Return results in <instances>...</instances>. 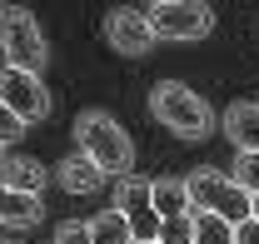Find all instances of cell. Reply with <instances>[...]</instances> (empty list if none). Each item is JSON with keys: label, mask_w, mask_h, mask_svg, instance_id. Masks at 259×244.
<instances>
[{"label": "cell", "mask_w": 259, "mask_h": 244, "mask_svg": "<svg viewBox=\"0 0 259 244\" xmlns=\"http://www.w3.org/2000/svg\"><path fill=\"white\" fill-rule=\"evenodd\" d=\"M75 150L90 154L105 175H135V145H130L125 125L110 110H80L75 115Z\"/></svg>", "instance_id": "6da1fadb"}, {"label": "cell", "mask_w": 259, "mask_h": 244, "mask_svg": "<svg viewBox=\"0 0 259 244\" xmlns=\"http://www.w3.org/2000/svg\"><path fill=\"white\" fill-rule=\"evenodd\" d=\"M150 115H155V125H164L175 140H190V145L214 130V110H209L190 85H180V80H160V85L150 90Z\"/></svg>", "instance_id": "7a4b0ae2"}, {"label": "cell", "mask_w": 259, "mask_h": 244, "mask_svg": "<svg viewBox=\"0 0 259 244\" xmlns=\"http://www.w3.org/2000/svg\"><path fill=\"white\" fill-rule=\"evenodd\" d=\"M185 180H190L194 214H220V219H229V224L254 219V194L239 189L229 175H220V170H194V175H185Z\"/></svg>", "instance_id": "3957f363"}, {"label": "cell", "mask_w": 259, "mask_h": 244, "mask_svg": "<svg viewBox=\"0 0 259 244\" xmlns=\"http://www.w3.org/2000/svg\"><path fill=\"white\" fill-rule=\"evenodd\" d=\"M0 45H5V65H15V70L40 75L50 65V45H45V35H40V25H35V15L25 5H5V15H0Z\"/></svg>", "instance_id": "277c9868"}, {"label": "cell", "mask_w": 259, "mask_h": 244, "mask_svg": "<svg viewBox=\"0 0 259 244\" xmlns=\"http://www.w3.org/2000/svg\"><path fill=\"white\" fill-rule=\"evenodd\" d=\"M150 25L169 45H194V40H204L214 30V5L209 0H169V5L150 10Z\"/></svg>", "instance_id": "5b68a950"}, {"label": "cell", "mask_w": 259, "mask_h": 244, "mask_svg": "<svg viewBox=\"0 0 259 244\" xmlns=\"http://www.w3.org/2000/svg\"><path fill=\"white\" fill-rule=\"evenodd\" d=\"M115 205L130 214V224H135V234L140 239H160V210H155V180H145V175H120L115 184Z\"/></svg>", "instance_id": "8992f818"}, {"label": "cell", "mask_w": 259, "mask_h": 244, "mask_svg": "<svg viewBox=\"0 0 259 244\" xmlns=\"http://www.w3.org/2000/svg\"><path fill=\"white\" fill-rule=\"evenodd\" d=\"M0 100H5V110H15L20 120H45L50 115V90H45V80L30 75V70H15V65H5V75H0Z\"/></svg>", "instance_id": "52a82bcc"}, {"label": "cell", "mask_w": 259, "mask_h": 244, "mask_svg": "<svg viewBox=\"0 0 259 244\" xmlns=\"http://www.w3.org/2000/svg\"><path fill=\"white\" fill-rule=\"evenodd\" d=\"M105 40H110L120 55H130V60H140V55H150V50L160 45L150 15H140V10H130V5H120V10L105 15Z\"/></svg>", "instance_id": "ba28073f"}, {"label": "cell", "mask_w": 259, "mask_h": 244, "mask_svg": "<svg viewBox=\"0 0 259 244\" xmlns=\"http://www.w3.org/2000/svg\"><path fill=\"white\" fill-rule=\"evenodd\" d=\"M220 130H225V140L234 145V154L259 150V100H234L225 115H220Z\"/></svg>", "instance_id": "9c48e42d"}, {"label": "cell", "mask_w": 259, "mask_h": 244, "mask_svg": "<svg viewBox=\"0 0 259 244\" xmlns=\"http://www.w3.org/2000/svg\"><path fill=\"white\" fill-rule=\"evenodd\" d=\"M105 180H110V175L100 170L90 154H80V150H75V154H65L60 165H55V184H60L65 194H95Z\"/></svg>", "instance_id": "30bf717a"}, {"label": "cell", "mask_w": 259, "mask_h": 244, "mask_svg": "<svg viewBox=\"0 0 259 244\" xmlns=\"http://www.w3.org/2000/svg\"><path fill=\"white\" fill-rule=\"evenodd\" d=\"M0 184L15 189V194H40V189H45V165H40L35 154L5 150V159H0Z\"/></svg>", "instance_id": "8fae6325"}, {"label": "cell", "mask_w": 259, "mask_h": 244, "mask_svg": "<svg viewBox=\"0 0 259 244\" xmlns=\"http://www.w3.org/2000/svg\"><path fill=\"white\" fill-rule=\"evenodd\" d=\"M0 219H5V239L20 234V229H35V224L45 219L40 194H15V189H5V199H0Z\"/></svg>", "instance_id": "7c38bea8"}, {"label": "cell", "mask_w": 259, "mask_h": 244, "mask_svg": "<svg viewBox=\"0 0 259 244\" xmlns=\"http://www.w3.org/2000/svg\"><path fill=\"white\" fill-rule=\"evenodd\" d=\"M155 210H160V219H180V214H194L190 180H185V175H160V180H155Z\"/></svg>", "instance_id": "4fadbf2b"}, {"label": "cell", "mask_w": 259, "mask_h": 244, "mask_svg": "<svg viewBox=\"0 0 259 244\" xmlns=\"http://www.w3.org/2000/svg\"><path fill=\"white\" fill-rule=\"evenodd\" d=\"M90 239L95 244H135L140 234H135L130 214L120 210V205H110V210H100L95 219H90Z\"/></svg>", "instance_id": "5bb4252c"}, {"label": "cell", "mask_w": 259, "mask_h": 244, "mask_svg": "<svg viewBox=\"0 0 259 244\" xmlns=\"http://www.w3.org/2000/svg\"><path fill=\"white\" fill-rule=\"evenodd\" d=\"M194 244H234V224L220 214H194Z\"/></svg>", "instance_id": "9a60e30c"}, {"label": "cell", "mask_w": 259, "mask_h": 244, "mask_svg": "<svg viewBox=\"0 0 259 244\" xmlns=\"http://www.w3.org/2000/svg\"><path fill=\"white\" fill-rule=\"evenodd\" d=\"M229 180L239 184V189H249V194H259V150L234 154V165H229Z\"/></svg>", "instance_id": "2e32d148"}, {"label": "cell", "mask_w": 259, "mask_h": 244, "mask_svg": "<svg viewBox=\"0 0 259 244\" xmlns=\"http://www.w3.org/2000/svg\"><path fill=\"white\" fill-rule=\"evenodd\" d=\"M160 244H194V214L164 219V224H160Z\"/></svg>", "instance_id": "e0dca14e"}, {"label": "cell", "mask_w": 259, "mask_h": 244, "mask_svg": "<svg viewBox=\"0 0 259 244\" xmlns=\"http://www.w3.org/2000/svg\"><path fill=\"white\" fill-rule=\"evenodd\" d=\"M25 130H30V120H20L15 110H0V140H5V150H10V145H20V140H25Z\"/></svg>", "instance_id": "ac0fdd59"}, {"label": "cell", "mask_w": 259, "mask_h": 244, "mask_svg": "<svg viewBox=\"0 0 259 244\" xmlns=\"http://www.w3.org/2000/svg\"><path fill=\"white\" fill-rule=\"evenodd\" d=\"M55 244H95V239H90V224L85 219H65L55 229Z\"/></svg>", "instance_id": "d6986e66"}, {"label": "cell", "mask_w": 259, "mask_h": 244, "mask_svg": "<svg viewBox=\"0 0 259 244\" xmlns=\"http://www.w3.org/2000/svg\"><path fill=\"white\" fill-rule=\"evenodd\" d=\"M234 244H259V219H244V224H234Z\"/></svg>", "instance_id": "ffe728a7"}, {"label": "cell", "mask_w": 259, "mask_h": 244, "mask_svg": "<svg viewBox=\"0 0 259 244\" xmlns=\"http://www.w3.org/2000/svg\"><path fill=\"white\" fill-rule=\"evenodd\" d=\"M135 244H160V239H135Z\"/></svg>", "instance_id": "44dd1931"}, {"label": "cell", "mask_w": 259, "mask_h": 244, "mask_svg": "<svg viewBox=\"0 0 259 244\" xmlns=\"http://www.w3.org/2000/svg\"><path fill=\"white\" fill-rule=\"evenodd\" d=\"M254 219H259V194H254Z\"/></svg>", "instance_id": "7402d4cb"}, {"label": "cell", "mask_w": 259, "mask_h": 244, "mask_svg": "<svg viewBox=\"0 0 259 244\" xmlns=\"http://www.w3.org/2000/svg\"><path fill=\"white\" fill-rule=\"evenodd\" d=\"M150 5H169V0H150Z\"/></svg>", "instance_id": "603a6c76"}, {"label": "cell", "mask_w": 259, "mask_h": 244, "mask_svg": "<svg viewBox=\"0 0 259 244\" xmlns=\"http://www.w3.org/2000/svg\"><path fill=\"white\" fill-rule=\"evenodd\" d=\"M5 244H10V239H5Z\"/></svg>", "instance_id": "cb8c5ba5"}]
</instances>
